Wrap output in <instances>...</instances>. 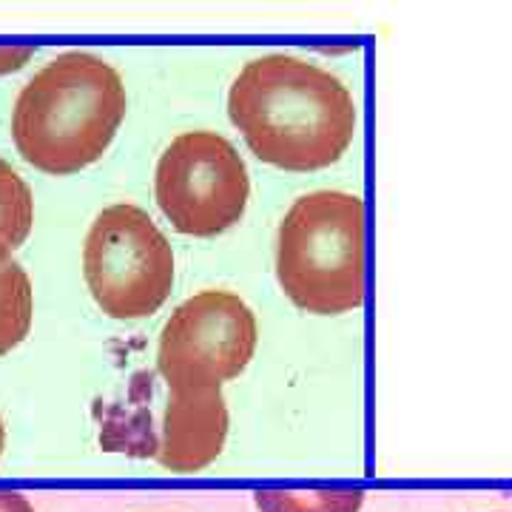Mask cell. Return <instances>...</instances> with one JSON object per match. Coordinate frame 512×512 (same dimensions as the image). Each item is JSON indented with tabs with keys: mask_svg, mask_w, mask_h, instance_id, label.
Wrapping results in <instances>:
<instances>
[{
	"mask_svg": "<svg viewBox=\"0 0 512 512\" xmlns=\"http://www.w3.org/2000/svg\"><path fill=\"white\" fill-rule=\"evenodd\" d=\"M228 117L262 163L296 174L339 163L359 128L348 86L285 52L242 66L228 92Z\"/></svg>",
	"mask_w": 512,
	"mask_h": 512,
	"instance_id": "obj_1",
	"label": "cell"
},
{
	"mask_svg": "<svg viewBox=\"0 0 512 512\" xmlns=\"http://www.w3.org/2000/svg\"><path fill=\"white\" fill-rule=\"evenodd\" d=\"M126 111V83L117 69L94 52L72 49L49 60L20 89L12 140L37 171L69 177L109 151Z\"/></svg>",
	"mask_w": 512,
	"mask_h": 512,
	"instance_id": "obj_2",
	"label": "cell"
},
{
	"mask_svg": "<svg viewBox=\"0 0 512 512\" xmlns=\"http://www.w3.org/2000/svg\"><path fill=\"white\" fill-rule=\"evenodd\" d=\"M276 279L302 311H359L367 293L365 200L348 191H311L293 202L276 234Z\"/></svg>",
	"mask_w": 512,
	"mask_h": 512,
	"instance_id": "obj_3",
	"label": "cell"
},
{
	"mask_svg": "<svg viewBox=\"0 0 512 512\" xmlns=\"http://www.w3.org/2000/svg\"><path fill=\"white\" fill-rule=\"evenodd\" d=\"M83 276L106 316L143 319L174 291V251L143 208L117 202L97 214L86 234Z\"/></svg>",
	"mask_w": 512,
	"mask_h": 512,
	"instance_id": "obj_4",
	"label": "cell"
},
{
	"mask_svg": "<svg viewBox=\"0 0 512 512\" xmlns=\"http://www.w3.org/2000/svg\"><path fill=\"white\" fill-rule=\"evenodd\" d=\"M154 197L165 220L185 237H217L234 228L251 197L239 151L217 131H183L154 171Z\"/></svg>",
	"mask_w": 512,
	"mask_h": 512,
	"instance_id": "obj_5",
	"label": "cell"
},
{
	"mask_svg": "<svg viewBox=\"0 0 512 512\" xmlns=\"http://www.w3.org/2000/svg\"><path fill=\"white\" fill-rule=\"evenodd\" d=\"M256 342V316L237 293L200 291L165 322L157 370L171 390L222 387L251 365Z\"/></svg>",
	"mask_w": 512,
	"mask_h": 512,
	"instance_id": "obj_6",
	"label": "cell"
},
{
	"mask_svg": "<svg viewBox=\"0 0 512 512\" xmlns=\"http://www.w3.org/2000/svg\"><path fill=\"white\" fill-rule=\"evenodd\" d=\"M228 427L231 416L220 387L171 390L157 461L171 473H200L222 456Z\"/></svg>",
	"mask_w": 512,
	"mask_h": 512,
	"instance_id": "obj_7",
	"label": "cell"
},
{
	"mask_svg": "<svg viewBox=\"0 0 512 512\" xmlns=\"http://www.w3.org/2000/svg\"><path fill=\"white\" fill-rule=\"evenodd\" d=\"M35 316L32 279L15 259L0 262V356L15 350L29 336Z\"/></svg>",
	"mask_w": 512,
	"mask_h": 512,
	"instance_id": "obj_8",
	"label": "cell"
},
{
	"mask_svg": "<svg viewBox=\"0 0 512 512\" xmlns=\"http://www.w3.org/2000/svg\"><path fill=\"white\" fill-rule=\"evenodd\" d=\"M259 512H362L365 490L359 487H319V490H285L262 487L254 493Z\"/></svg>",
	"mask_w": 512,
	"mask_h": 512,
	"instance_id": "obj_9",
	"label": "cell"
},
{
	"mask_svg": "<svg viewBox=\"0 0 512 512\" xmlns=\"http://www.w3.org/2000/svg\"><path fill=\"white\" fill-rule=\"evenodd\" d=\"M35 225V197L29 183L0 160V262L18 251Z\"/></svg>",
	"mask_w": 512,
	"mask_h": 512,
	"instance_id": "obj_10",
	"label": "cell"
},
{
	"mask_svg": "<svg viewBox=\"0 0 512 512\" xmlns=\"http://www.w3.org/2000/svg\"><path fill=\"white\" fill-rule=\"evenodd\" d=\"M35 55L32 46H0V74L18 72Z\"/></svg>",
	"mask_w": 512,
	"mask_h": 512,
	"instance_id": "obj_11",
	"label": "cell"
},
{
	"mask_svg": "<svg viewBox=\"0 0 512 512\" xmlns=\"http://www.w3.org/2000/svg\"><path fill=\"white\" fill-rule=\"evenodd\" d=\"M0 512H35L32 501L12 487H0Z\"/></svg>",
	"mask_w": 512,
	"mask_h": 512,
	"instance_id": "obj_12",
	"label": "cell"
},
{
	"mask_svg": "<svg viewBox=\"0 0 512 512\" xmlns=\"http://www.w3.org/2000/svg\"><path fill=\"white\" fill-rule=\"evenodd\" d=\"M3 447H6V427H3V419H0V456H3Z\"/></svg>",
	"mask_w": 512,
	"mask_h": 512,
	"instance_id": "obj_13",
	"label": "cell"
}]
</instances>
